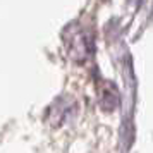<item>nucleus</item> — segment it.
<instances>
[{
  "label": "nucleus",
  "mask_w": 153,
  "mask_h": 153,
  "mask_svg": "<svg viewBox=\"0 0 153 153\" xmlns=\"http://www.w3.org/2000/svg\"><path fill=\"white\" fill-rule=\"evenodd\" d=\"M98 100H100V105L103 107V110H114L120 100L115 84L110 81H102L98 84Z\"/></svg>",
  "instance_id": "2"
},
{
  "label": "nucleus",
  "mask_w": 153,
  "mask_h": 153,
  "mask_svg": "<svg viewBox=\"0 0 153 153\" xmlns=\"http://www.w3.org/2000/svg\"><path fill=\"white\" fill-rule=\"evenodd\" d=\"M65 47L69 48V55L76 60H84L91 55V40L90 36L84 33L83 29L72 28L69 29V33L65 36Z\"/></svg>",
  "instance_id": "1"
}]
</instances>
